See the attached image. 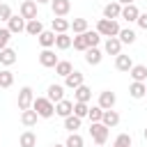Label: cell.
Here are the masks:
<instances>
[{"instance_id":"obj_12","label":"cell","mask_w":147,"mask_h":147,"mask_svg":"<svg viewBox=\"0 0 147 147\" xmlns=\"http://www.w3.org/2000/svg\"><path fill=\"white\" fill-rule=\"evenodd\" d=\"M51 9H53V14L55 16H67L69 14V9H71V2L69 0H51Z\"/></svg>"},{"instance_id":"obj_4","label":"cell","mask_w":147,"mask_h":147,"mask_svg":"<svg viewBox=\"0 0 147 147\" xmlns=\"http://www.w3.org/2000/svg\"><path fill=\"white\" fill-rule=\"evenodd\" d=\"M32 101H34V92L30 85L21 87L18 90V110H30L32 108Z\"/></svg>"},{"instance_id":"obj_48","label":"cell","mask_w":147,"mask_h":147,"mask_svg":"<svg viewBox=\"0 0 147 147\" xmlns=\"http://www.w3.org/2000/svg\"><path fill=\"white\" fill-rule=\"evenodd\" d=\"M94 147H99V145H94Z\"/></svg>"},{"instance_id":"obj_37","label":"cell","mask_w":147,"mask_h":147,"mask_svg":"<svg viewBox=\"0 0 147 147\" xmlns=\"http://www.w3.org/2000/svg\"><path fill=\"white\" fill-rule=\"evenodd\" d=\"M131 136L129 133H119L117 138H115V142H113V147H131Z\"/></svg>"},{"instance_id":"obj_3","label":"cell","mask_w":147,"mask_h":147,"mask_svg":"<svg viewBox=\"0 0 147 147\" xmlns=\"http://www.w3.org/2000/svg\"><path fill=\"white\" fill-rule=\"evenodd\" d=\"M90 136H92L94 145L103 147L106 140H108V126H103L101 122H92V124H90Z\"/></svg>"},{"instance_id":"obj_33","label":"cell","mask_w":147,"mask_h":147,"mask_svg":"<svg viewBox=\"0 0 147 147\" xmlns=\"http://www.w3.org/2000/svg\"><path fill=\"white\" fill-rule=\"evenodd\" d=\"M117 39H119L122 44H133V41H136V32H133L131 28H124V30H119Z\"/></svg>"},{"instance_id":"obj_20","label":"cell","mask_w":147,"mask_h":147,"mask_svg":"<svg viewBox=\"0 0 147 147\" xmlns=\"http://www.w3.org/2000/svg\"><path fill=\"white\" fill-rule=\"evenodd\" d=\"M129 74H131L133 83H145V80H147V67H145V64H133Z\"/></svg>"},{"instance_id":"obj_30","label":"cell","mask_w":147,"mask_h":147,"mask_svg":"<svg viewBox=\"0 0 147 147\" xmlns=\"http://www.w3.org/2000/svg\"><path fill=\"white\" fill-rule=\"evenodd\" d=\"M69 28L74 30V34H83V32H87V18H74Z\"/></svg>"},{"instance_id":"obj_1","label":"cell","mask_w":147,"mask_h":147,"mask_svg":"<svg viewBox=\"0 0 147 147\" xmlns=\"http://www.w3.org/2000/svg\"><path fill=\"white\" fill-rule=\"evenodd\" d=\"M32 110H34L39 117L48 119V117H53V115H55V103H53V101H48L46 96H34V101H32Z\"/></svg>"},{"instance_id":"obj_24","label":"cell","mask_w":147,"mask_h":147,"mask_svg":"<svg viewBox=\"0 0 147 147\" xmlns=\"http://www.w3.org/2000/svg\"><path fill=\"white\" fill-rule=\"evenodd\" d=\"M51 25H53V32H55V34H62V32H67V30H69L71 21H67V18H62V16H55Z\"/></svg>"},{"instance_id":"obj_42","label":"cell","mask_w":147,"mask_h":147,"mask_svg":"<svg viewBox=\"0 0 147 147\" xmlns=\"http://www.w3.org/2000/svg\"><path fill=\"white\" fill-rule=\"evenodd\" d=\"M136 23H138L142 30H147V14H142V11H140V16H138V21H136Z\"/></svg>"},{"instance_id":"obj_43","label":"cell","mask_w":147,"mask_h":147,"mask_svg":"<svg viewBox=\"0 0 147 147\" xmlns=\"http://www.w3.org/2000/svg\"><path fill=\"white\" fill-rule=\"evenodd\" d=\"M115 2H119V5H122V7H124V5H133V2H136V0H115Z\"/></svg>"},{"instance_id":"obj_17","label":"cell","mask_w":147,"mask_h":147,"mask_svg":"<svg viewBox=\"0 0 147 147\" xmlns=\"http://www.w3.org/2000/svg\"><path fill=\"white\" fill-rule=\"evenodd\" d=\"M74 99H76L78 103H90V99H92V90L83 83L80 87H76V90H74Z\"/></svg>"},{"instance_id":"obj_8","label":"cell","mask_w":147,"mask_h":147,"mask_svg":"<svg viewBox=\"0 0 147 147\" xmlns=\"http://www.w3.org/2000/svg\"><path fill=\"white\" fill-rule=\"evenodd\" d=\"M25 18L18 14V16H11L9 21H7V30L11 32V34H18V32H25Z\"/></svg>"},{"instance_id":"obj_21","label":"cell","mask_w":147,"mask_h":147,"mask_svg":"<svg viewBox=\"0 0 147 147\" xmlns=\"http://www.w3.org/2000/svg\"><path fill=\"white\" fill-rule=\"evenodd\" d=\"M37 41L41 44V48H53V46H55V32H53V30H44V32L37 37Z\"/></svg>"},{"instance_id":"obj_9","label":"cell","mask_w":147,"mask_h":147,"mask_svg":"<svg viewBox=\"0 0 147 147\" xmlns=\"http://www.w3.org/2000/svg\"><path fill=\"white\" fill-rule=\"evenodd\" d=\"M83 83H85V76H83L80 71H76V69H74L69 76H64V87H69V90H76V87H80Z\"/></svg>"},{"instance_id":"obj_49","label":"cell","mask_w":147,"mask_h":147,"mask_svg":"<svg viewBox=\"0 0 147 147\" xmlns=\"http://www.w3.org/2000/svg\"><path fill=\"white\" fill-rule=\"evenodd\" d=\"M145 96H147V94H145Z\"/></svg>"},{"instance_id":"obj_16","label":"cell","mask_w":147,"mask_h":147,"mask_svg":"<svg viewBox=\"0 0 147 147\" xmlns=\"http://www.w3.org/2000/svg\"><path fill=\"white\" fill-rule=\"evenodd\" d=\"M101 60H103V53H101L96 46L85 51V62H87L90 67H96V64H101Z\"/></svg>"},{"instance_id":"obj_32","label":"cell","mask_w":147,"mask_h":147,"mask_svg":"<svg viewBox=\"0 0 147 147\" xmlns=\"http://www.w3.org/2000/svg\"><path fill=\"white\" fill-rule=\"evenodd\" d=\"M64 147H85V140H83V136L76 131V133H69V138H67Z\"/></svg>"},{"instance_id":"obj_44","label":"cell","mask_w":147,"mask_h":147,"mask_svg":"<svg viewBox=\"0 0 147 147\" xmlns=\"http://www.w3.org/2000/svg\"><path fill=\"white\" fill-rule=\"evenodd\" d=\"M34 2H37V5H41V2H51V0H34Z\"/></svg>"},{"instance_id":"obj_47","label":"cell","mask_w":147,"mask_h":147,"mask_svg":"<svg viewBox=\"0 0 147 147\" xmlns=\"http://www.w3.org/2000/svg\"><path fill=\"white\" fill-rule=\"evenodd\" d=\"M145 85H147V80H145Z\"/></svg>"},{"instance_id":"obj_5","label":"cell","mask_w":147,"mask_h":147,"mask_svg":"<svg viewBox=\"0 0 147 147\" xmlns=\"http://www.w3.org/2000/svg\"><path fill=\"white\" fill-rule=\"evenodd\" d=\"M18 14H21L25 21L37 18V2H34V0H23L21 7H18Z\"/></svg>"},{"instance_id":"obj_29","label":"cell","mask_w":147,"mask_h":147,"mask_svg":"<svg viewBox=\"0 0 147 147\" xmlns=\"http://www.w3.org/2000/svg\"><path fill=\"white\" fill-rule=\"evenodd\" d=\"M64 129H67L69 133H76V131L80 129V117H76V115L64 117Z\"/></svg>"},{"instance_id":"obj_18","label":"cell","mask_w":147,"mask_h":147,"mask_svg":"<svg viewBox=\"0 0 147 147\" xmlns=\"http://www.w3.org/2000/svg\"><path fill=\"white\" fill-rule=\"evenodd\" d=\"M131 67H133L131 55H122V53H119V55L115 57V69H117V71H126V74H129V71H131Z\"/></svg>"},{"instance_id":"obj_10","label":"cell","mask_w":147,"mask_h":147,"mask_svg":"<svg viewBox=\"0 0 147 147\" xmlns=\"http://www.w3.org/2000/svg\"><path fill=\"white\" fill-rule=\"evenodd\" d=\"M46 99L53 101V103L62 101V99H64V85H57V83L48 85V90H46Z\"/></svg>"},{"instance_id":"obj_36","label":"cell","mask_w":147,"mask_h":147,"mask_svg":"<svg viewBox=\"0 0 147 147\" xmlns=\"http://www.w3.org/2000/svg\"><path fill=\"white\" fill-rule=\"evenodd\" d=\"M71 46H74L76 51H83V53L90 48V46H87V39H85V34H76V37L71 39Z\"/></svg>"},{"instance_id":"obj_34","label":"cell","mask_w":147,"mask_h":147,"mask_svg":"<svg viewBox=\"0 0 147 147\" xmlns=\"http://www.w3.org/2000/svg\"><path fill=\"white\" fill-rule=\"evenodd\" d=\"M14 85V74L9 69H0V87H11Z\"/></svg>"},{"instance_id":"obj_35","label":"cell","mask_w":147,"mask_h":147,"mask_svg":"<svg viewBox=\"0 0 147 147\" xmlns=\"http://www.w3.org/2000/svg\"><path fill=\"white\" fill-rule=\"evenodd\" d=\"M83 34H85V39H87V46H90V48L99 46V41H101V34H99L96 30H87V32H83Z\"/></svg>"},{"instance_id":"obj_14","label":"cell","mask_w":147,"mask_h":147,"mask_svg":"<svg viewBox=\"0 0 147 147\" xmlns=\"http://www.w3.org/2000/svg\"><path fill=\"white\" fill-rule=\"evenodd\" d=\"M103 51H106L108 55H115V57H117V55L122 53V41H119L117 37H108L106 44H103Z\"/></svg>"},{"instance_id":"obj_23","label":"cell","mask_w":147,"mask_h":147,"mask_svg":"<svg viewBox=\"0 0 147 147\" xmlns=\"http://www.w3.org/2000/svg\"><path fill=\"white\" fill-rule=\"evenodd\" d=\"M37 119H39V115H37L32 108H30V110H21V124H23V126L30 129V126L37 124Z\"/></svg>"},{"instance_id":"obj_2","label":"cell","mask_w":147,"mask_h":147,"mask_svg":"<svg viewBox=\"0 0 147 147\" xmlns=\"http://www.w3.org/2000/svg\"><path fill=\"white\" fill-rule=\"evenodd\" d=\"M119 23L117 21H110V18H99V23H96V32L101 34V37H117L119 34Z\"/></svg>"},{"instance_id":"obj_6","label":"cell","mask_w":147,"mask_h":147,"mask_svg":"<svg viewBox=\"0 0 147 147\" xmlns=\"http://www.w3.org/2000/svg\"><path fill=\"white\" fill-rule=\"evenodd\" d=\"M57 62H60V60H57L55 51L44 48V51L39 53V64H41V67H46V69H55V64H57Z\"/></svg>"},{"instance_id":"obj_7","label":"cell","mask_w":147,"mask_h":147,"mask_svg":"<svg viewBox=\"0 0 147 147\" xmlns=\"http://www.w3.org/2000/svg\"><path fill=\"white\" fill-rule=\"evenodd\" d=\"M115 101H117V96H115V92H110V90H103L101 94H99V108L101 110H113L115 108Z\"/></svg>"},{"instance_id":"obj_26","label":"cell","mask_w":147,"mask_h":147,"mask_svg":"<svg viewBox=\"0 0 147 147\" xmlns=\"http://www.w3.org/2000/svg\"><path fill=\"white\" fill-rule=\"evenodd\" d=\"M129 94H131L133 99H142V96L147 94V85H145V83H131V85H129Z\"/></svg>"},{"instance_id":"obj_40","label":"cell","mask_w":147,"mask_h":147,"mask_svg":"<svg viewBox=\"0 0 147 147\" xmlns=\"http://www.w3.org/2000/svg\"><path fill=\"white\" fill-rule=\"evenodd\" d=\"M14 14H11V7L7 2H0V21H9Z\"/></svg>"},{"instance_id":"obj_46","label":"cell","mask_w":147,"mask_h":147,"mask_svg":"<svg viewBox=\"0 0 147 147\" xmlns=\"http://www.w3.org/2000/svg\"><path fill=\"white\" fill-rule=\"evenodd\" d=\"M53 147H64V145H53Z\"/></svg>"},{"instance_id":"obj_11","label":"cell","mask_w":147,"mask_h":147,"mask_svg":"<svg viewBox=\"0 0 147 147\" xmlns=\"http://www.w3.org/2000/svg\"><path fill=\"white\" fill-rule=\"evenodd\" d=\"M138 16H140V9L136 7V2H133V5H124V7H122V14H119V18H124L126 23H133V21H138Z\"/></svg>"},{"instance_id":"obj_31","label":"cell","mask_w":147,"mask_h":147,"mask_svg":"<svg viewBox=\"0 0 147 147\" xmlns=\"http://www.w3.org/2000/svg\"><path fill=\"white\" fill-rule=\"evenodd\" d=\"M71 71H74V67H71V62H67V60H60V62L55 64V74H57V76H62V78H64V76H69Z\"/></svg>"},{"instance_id":"obj_41","label":"cell","mask_w":147,"mask_h":147,"mask_svg":"<svg viewBox=\"0 0 147 147\" xmlns=\"http://www.w3.org/2000/svg\"><path fill=\"white\" fill-rule=\"evenodd\" d=\"M9 39H11V32H9L7 28H0V51H2V48H7Z\"/></svg>"},{"instance_id":"obj_25","label":"cell","mask_w":147,"mask_h":147,"mask_svg":"<svg viewBox=\"0 0 147 147\" xmlns=\"http://www.w3.org/2000/svg\"><path fill=\"white\" fill-rule=\"evenodd\" d=\"M25 32H28V34H32V37H39V34L44 32V25H41V21H39V18H32V21H28V23H25Z\"/></svg>"},{"instance_id":"obj_13","label":"cell","mask_w":147,"mask_h":147,"mask_svg":"<svg viewBox=\"0 0 147 147\" xmlns=\"http://www.w3.org/2000/svg\"><path fill=\"white\" fill-rule=\"evenodd\" d=\"M119 14H122V5L119 2H108L106 7H103V18H110V21H117L119 18Z\"/></svg>"},{"instance_id":"obj_28","label":"cell","mask_w":147,"mask_h":147,"mask_svg":"<svg viewBox=\"0 0 147 147\" xmlns=\"http://www.w3.org/2000/svg\"><path fill=\"white\" fill-rule=\"evenodd\" d=\"M55 48H57V51H67V48H71V37H69L67 32L55 34Z\"/></svg>"},{"instance_id":"obj_22","label":"cell","mask_w":147,"mask_h":147,"mask_svg":"<svg viewBox=\"0 0 147 147\" xmlns=\"http://www.w3.org/2000/svg\"><path fill=\"white\" fill-rule=\"evenodd\" d=\"M14 62H16V51L9 48V46L2 48V51H0V64H2V67H11Z\"/></svg>"},{"instance_id":"obj_38","label":"cell","mask_w":147,"mask_h":147,"mask_svg":"<svg viewBox=\"0 0 147 147\" xmlns=\"http://www.w3.org/2000/svg\"><path fill=\"white\" fill-rule=\"evenodd\" d=\"M87 110H90V106L87 103H78V101H74V115L76 117H87Z\"/></svg>"},{"instance_id":"obj_15","label":"cell","mask_w":147,"mask_h":147,"mask_svg":"<svg viewBox=\"0 0 147 147\" xmlns=\"http://www.w3.org/2000/svg\"><path fill=\"white\" fill-rule=\"evenodd\" d=\"M55 115H60V117H69V115H74V101H69V99L57 101V103H55Z\"/></svg>"},{"instance_id":"obj_45","label":"cell","mask_w":147,"mask_h":147,"mask_svg":"<svg viewBox=\"0 0 147 147\" xmlns=\"http://www.w3.org/2000/svg\"><path fill=\"white\" fill-rule=\"evenodd\" d=\"M142 136H145V140H147V129H145V133H142Z\"/></svg>"},{"instance_id":"obj_39","label":"cell","mask_w":147,"mask_h":147,"mask_svg":"<svg viewBox=\"0 0 147 147\" xmlns=\"http://www.w3.org/2000/svg\"><path fill=\"white\" fill-rule=\"evenodd\" d=\"M87 117H90V124H92V122H101V117H103V110H101L99 106H92V108L87 110Z\"/></svg>"},{"instance_id":"obj_19","label":"cell","mask_w":147,"mask_h":147,"mask_svg":"<svg viewBox=\"0 0 147 147\" xmlns=\"http://www.w3.org/2000/svg\"><path fill=\"white\" fill-rule=\"evenodd\" d=\"M101 124H103V126H108V129L117 126V124H119V113H117V110H103Z\"/></svg>"},{"instance_id":"obj_27","label":"cell","mask_w":147,"mask_h":147,"mask_svg":"<svg viewBox=\"0 0 147 147\" xmlns=\"http://www.w3.org/2000/svg\"><path fill=\"white\" fill-rule=\"evenodd\" d=\"M18 145L21 147H37V136L32 131H23L21 138H18Z\"/></svg>"}]
</instances>
